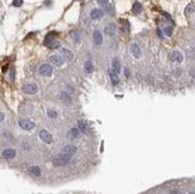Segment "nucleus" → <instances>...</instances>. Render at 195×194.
<instances>
[{"label":"nucleus","mask_w":195,"mask_h":194,"mask_svg":"<svg viewBox=\"0 0 195 194\" xmlns=\"http://www.w3.org/2000/svg\"><path fill=\"white\" fill-rule=\"evenodd\" d=\"M71 161V156L67 155V153L62 152L56 155L53 159V165L54 167H64V165H67Z\"/></svg>","instance_id":"f257e3e1"},{"label":"nucleus","mask_w":195,"mask_h":194,"mask_svg":"<svg viewBox=\"0 0 195 194\" xmlns=\"http://www.w3.org/2000/svg\"><path fill=\"white\" fill-rule=\"evenodd\" d=\"M19 127L22 129H24V131H31L35 128V122H32L31 120H25V119H23V120H19Z\"/></svg>","instance_id":"f03ea898"},{"label":"nucleus","mask_w":195,"mask_h":194,"mask_svg":"<svg viewBox=\"0 0 195 194\" xmlns=\"http://www.w3.org/2000/svg\"><path fill=\"white\" fill-rule=\"evenodd\" d=\"M38 72L41 76H44V77H50L51 75H53V68H51L50 65H47L44 64L42 66H40L38 68Z\"/></svg>","instance_id":"7ed1b4c3"},{"label":"nucleus","mask_w":195,"mask_h":194,"mask_svg":"<svg viewBox=\"0 0 195 194\" xmlns=\"http://www.w3.org/2000/svg\"><path fill=\"white\" fill-rule=\"evenodd\" d=\"M38 135H40V139H41L42 141H44L45 144H50V143L53 141V137H51V134L45 129H42Z\"/></svg>","instance_id":"20e7f679"},{"label":"nucleus","mask_w":195,"mask_h":194,"mask_svg":"<svg viewBox=\"0 0 195 194\" xmlns=\"http://www.w3.org/2000/svg\"><path fill=\"white\" fill-rule=\"evenodd\" d=\"M23 92L26 95H35L37 92V86L35 84H25L24 86L22 88Z\"/></svg>","instance_id":"39448f33"},{"label":"nucleus","mask_w":195,"mask_h":194,"mask_svg":"<svg viewBox=\"0 0 195 194\" xmlns=\"http://www.w3.org/2000/svg\"><path fill=\"white\" fill-rule=\"evenodd\" d=\"M103 15H104V12L101 10V9H92L90 12V18L92 20H97L103 17Z\"/></svg>","instance_id":"423d86ee"},{"label":"nucleus","mask_w":195,"mask_h":194,"mask_svg":"<svg viewBox=\"0 0 195 194\" xmlns=\"http://www.w3.org/2000/svg\"><path fill=\"white\" fill-rule=\"evenodd\" d=\"M92 40H94V43L96 46H101L103 42V35L99 30H95L92 34Z\"/></svg>","instance_id":"0eeeda50"},{"label":"nucleus","mask_w":195,"mask_h":194,"mask_svg":"<svg viewBox=\"0 0 195 194\" xmlns=\"http://www.w3.org/2000/svg\"><path fill=\"white\" fill-rule=\"evenodd\" d=\"M170 60L173 61V62H177V64H181V62L183 61V55H182L180 52L175 50V52L171 53V55H170Z\"/></svg>","instance_id":"6e6552de"},{"label":"nucleus","mask_w":195,"mask_h":194,"mask_svg":"<svg viewBox=\"0 0 195 194\" xmlns=\"http://www.w3.org/2000/svg\"><path fill=\"white\" fill-rule=\"evenodd\" d=\"M49 61L55 66H61L64 64V59H62V56H60V55H51L49 58Z\"/></svg>","instance_id":"1a4fd4ad"},{"label":"nucleus","mask_w":195,"mask_h":194,"mask_svg":"<svg viewBox=\"0 0 195 194\" xmlns=\"http://www.w3.org/2000/svg\"><path fill=\"white\" fill-rule=\"evenodd\" d=\"M108 73H109V77H110V81H111L113 85H117V84L120 83V81H119V75H117V73L114 71L113 68H109Z\"/></svg>","instance_id":"9d476101"},{"label":"nucleus","mask_w":195,"mask_h":194,"mask_svg":"<svg viewBox=\"0 0 195 194\" xmlns=\"http://www.w3.org/2000/svg\"><path fill=\"white\" fill-rule=\"evenodd\" d=\"M78 129H79L82 133H85V134H86V133L89 132V127H88L86 121H84V120H78Z\"/></svg>","instance_id":"9b49d317"},{"label":"nucleus","mask_w":195,"mask_h":194,"mask_svg":"<svg viewBox=\"0 0 195 194\" xmlns=\"http://www.w3.org/2000/svg\"><path fill=\"white\" fill-rule=\"evenodd\" d=\"M79 132L80 131L78 129V128H71L70 131L67 132V138L70 139V140H74L76 138H78V135H79Z\"/></svg>","instance_id":"f8f14e48"},{"label":"nucleus","mask_w":195,"mask_h":194,"mask_svg":"<svg viewBox=\"0 0 195 194\" xmlns=\"http://www.w3.org/2000/svg\"><path fill=\"white\" fill-rule=\"evenodd\" d=\"M16 156V150L14 149H6L3 151V157L6 159H12Z\"/></svg>","instance_id":"ddd939ff"},{"label":"nucleus","mask_w":195,"mask_h":194,"mask_svg":"<svg viewBox=\"0 0 195 194\" xmlns=\"http://www.w3.org/2000/svg\"><path fill=\"white\" fill-rule=\"evenodd\" d=\"M130 52H132V54H133L135 58H140V55H141V49H140V47L138 46L136 43H133L130 46Z\"/></svg>","instance_id":"4468645a"},{"label":"nucleus","mask_w":195,"mask_h":194,"mask_svg":"<svg viewBox=\"0 0 195 194\" xmlns=\"http://www.w3.org/2000/svg\"><path fill=\"white\" fill-rule=\"evenodd\" d=\"M115 30H116L115 24H108V25L104 28V32H105V35H109V36L115 35Z\"/></svg>","instance_id":"2eb2a0df"},{"label":"nucleus","mask_w":195,"mask_h":194,"mask_svg":"<svg viewBox=\"0 0 195 194\" xmlns=\"http://www.w3.org/2000/svg\"><path fill=\"white\" fill-rule=\"evenodd\" d=\"M61 53H62V55H64V59H66L67 61H72L73 60V53L71 52L70 49L62 48L61 49Z\"/></svg>","instance_id":"dca6fc26"},{"label":"nucleus","mask_w":195,"mask_h":194,"mask_svg":"<svg viewBox=\"0 0 195 194\" xmlns=\"http://www.w3.org/2000/svg\"><path fill=\"white\" fill-rule=\"evenodd\" d=\"M62 150H64V152H65V153H67V155H70V156L72 157V156L74 155V153L77 152V147L74 146V145H66Z\"/></svg>","instance_id":"f3484780"},{"label":"nucleus","mask_w":195,"mask_h":194,"mask_svg":"<svg viewBox=\"0 0 195 194\" xmlns=\"http://www.w3.org/2000/svg\"><path fill=\"white\" fill-rule=\"evenodd\" d=\"M132 12L134 15H140L142 12V5L139 1H135L133 4V7H132Z\"/></svg>","instance_id":"a211bd4d"},{"label":"nucleus","mask_w":195,"mask_h":194,"mask_svg":"<svg viewBox=\"0 0 195 194\" xmlns=\"http://www.w3.org/2000/svg\"><path fill=\"white\" fill-rule=\"evenodd\" d=\"M29 173H30V175L38 178V176L41 175V169H40V167H37V165H34V167L29 168Z\"/></svg>","instance_id":"6ab92c4d"},{"label":"nucleus","mask_w":195,"mask_h":194,"mask_svg":"<svg viewBox=\"0 0 195 194\" xmlns=\"http://www.w3.org/2000/svg\"><path fill=\"white\" fill-rule=\"evenodd\" d=\"M84 71L88 73V75H90V73L94 72V64L91 61H86L84 65Z\"/></svg>","instance_id":"aec40b11"},{"label":"nucleus","mask_w":195,"mask_h":194,"mask_svg":"<svg viewBox=\"0 0 195 194\" xmlns=\"http://www.w3.org/2000/svg\"><path fill=\"white\" fill-rule=\"evenodd\" d=\"M56 36V32H49L47 36H45L44 38V46H47L48 47V44L51 42V41H54V37Z\"/></svg>","instance_id":"412c9836"},{"label":"nucleus","mask_w":195,"mask_h":194,"mask_svg":"<svg viewBox=\"0 0 195 194\" xmlns=\"http://www.w3.org/2000/svg\"><path fill=\"white\" fill-rule=\"evenodd\" d=\"M113 70L115 71L117 75L120 73V71H121V67H120V61H119L117 58H115V59L113 60Z\"/></svg>","instance_id":"4be33fe9"},{"label":"nucleus","mask_w":195,"mask_h":194,"mask_svg":"<svg viewBox=\"0 0 195 194\" xmlns=\"http://www.w3.org/2000/svg\"><path fill=\"white\" fill-rule=\"evenodd\" d=\"M60 100L64 101L65 103H67V104L71 103V96L68 95L67 92H61V94H60Z\"/></svg>","instance_id":"5701e85b"},{"label":"nucleus","mask_w":195,"mask_h":194,"mask_svg":"<svg viewBox=\"0 0 195 194\" xmlns=\"http://www.w3.org/2000/svg\"><path fill=\"white\" fill-rule=\"evenodd\" d=\"M163 31H164V34L166 36L170 37L171 35H173V26H166V28H164V29H163Z\"/></svg>","instance_id":"b1692460"},{"label":"nucleus","mask_w":195,"mask_h":194,"mask_svg":"<svg viewBox=\"0 0 195 194\" xmlns=\"http://www.w3.org/2000/svg\"><path fill=\"white\" fill-rule=\"evenodd\" d=\"M97 4H98L99 6H102L103 9H105L109 5V0H97Z\"/></svg>","instance_id":"393cba45"},{"label":"nucleus","mask_w":195,"mask_h":194,"mask_svg":"<svg viewBox=\"0 0 195 194\" xmlns=\"http://www.w3.org/2000/svg\"><path fill=\"white\" fill-rule=\"evenodd\" d=\"M23 0H12V6H14V7H20L22 5H23Z\"/></svg>","instance_id":"a878e982"},{"label":"nucleus","mask_w":195,"mask_h":194,"mask_svg":"<svg viewBox=\"0 0 195 194\" xmlns=\"http://www.w3.org/2000/svg\"><path fill=\"white\" fill-rule=\"evenodd\" d=\"M47 115H48L50 119H55L56 116H58V114H56V112H55V110H51V109H49V110L47 112Z\"/></svg>","instance_id":"bb28decb"},{"label":"nucleus","mask_w":195,"mask_h":194,"mask_svg":"<svg viewBox=\"0 0 195 194\" xmlns=\"http://www.w3.org/2000/svg\"><path fill=\"white\" fill-rule=\"evenodd\" d=\"M48 47H49V48H59V47H60V43L56 42V41H51V42L48 44Z\"/></svg>","instance_id":"cd10ccee"},{"label":"nucleus","mask_w":195,"mask_h":194,"mask_svg":"<svg viewBox=\"0 0 195 194\" xmlns=\"http://www.w3.org/2000/svg\"><path fill=\"white\" fill-rule=\"evenodd\" d=\"M194 11V6L193 5H189V6H187V9H186V13L188 15V13H192Z\"/></svg>","instance_id":"c85d7f7f"},{"label":"nucleus","mask_w":195,"mask_h":194,"mask_svg":"<svg viewBox=\"0 0 195 194\" xmlns=\"http://www.w3.org/2000/svg\"><path fill=\"white\" fill-rule=\"evenodd\" d=\"M74 40H76V42H77V43H79V41H80V35H79L78 32L74 34Z\"/></svg>","instance_id":"c756f323"},{"label":"nucleus","mask_w":195,"mask_h":194,"mask_svg":"<svg viewBox=\"0 0 195 194\" xmlns=\"http://www.w3.org/2000/svg\"><path fill=\"white\" fill-rule=\"evenodd\" d=\"M10 78L12 79V81L14 79V70H11V72H10Z\"/></svg>","instance_id":"7c9ffc66"},{"label":"nucleus","mask_w":195,"mask_h":194,"mask_svg":"<svg viewBox=\"0 0 195 194\" xmlns=\"http://www.w3.org/2000/svg\"><path fill=\"white\" fill-rule=\"evenodd\" d=\"M157 34H158V36H159L160 38H163V34H162V30H160V29H157Z\"/></svg>","instance_id":"2f4dec72"},{"label":"nucleus","mask_w":195,"mask_h":194,"mask_svg":"<svg viewBox=\"0 0 195 194\" xmlns=\"http://www.w3.org/2000/svg\"><path fill=\"white\" fill-rule=\"evenodd\" d=\"M44 5H45V6H49V5H51V0H45Z\"/></svg>","instance_id":"473e14b6"},{"label":"nucleus","mask_w":195,"mask_h":194,"mask_svg":"<svg viewBox=\"0 0 195 194\" xmlns=\"http://www.w3.org/2000/svg\"><path fill=\"white\" fill-rule=\"evenodd\" d=\"M4 117H5V115H4V113H0V122L3 121L4 120Z\"/></svg>","instance_id":"72a5a7b5"}]
</instances>
